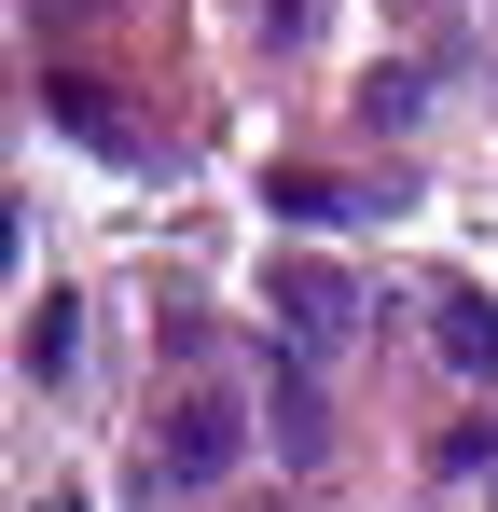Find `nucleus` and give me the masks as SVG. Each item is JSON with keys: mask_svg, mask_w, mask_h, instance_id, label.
<instances>
[{"mask_svg": "<svg viewBox=\"0 0 498 512\" xmlns=\"http://www.w3.org/2000/svg\"><path fill=\"white\" fill-rule=\"evenodd\" d=\"M70 360H83V305L56 291V305L28 319V374H42V388H70Z\"/></svg>", "mask_w": 498, "mask_h": 512, "instance_id": "39448f33", "label": "nucleus"}, {"mask_svg": "<svg viewBox=\"0 0 498 512\" xmlns=\"http://www.w3.org/2000/svg\"><path fill=\"white\" fill-rule=\"evenodd\" d=\"M263 305L305 360H346L360 346V263H263Z\"/></svg>", "mask_w": 498, "mask_h": 512, "instance_id": "f03ea898", "label": "nucleus"}, {"mask_svg": "<svg viewBox=\"0 0 498 512\" xmlns=\"http://www.w3.org/2000/svg\"><path fill=\"white\" fill-rule=\"evenodd\" d=\"M429 333H443V360H457V388H498V305L471 291V277L429 291Z\"/></svg>", "mask_w": 498, "mask_h": 512, "instance_id": "20e7f679", "label": "nucleus"}, {"mask_svg": "<svg viewBox=\"0 0 498 512\" xmlns=\"http://www.w3.org/2000/svg\"><path fill=\"white\" fill-rule=\"evenodd\" d=\"M236 443H249L236 388H166L153 429H139V499H208V485L236 471Z\"/></svg>", "mask_w": 498, "mask_h": 512, "instance_id": "f257e3e1", "label": "nucleus"}, {"mask_svg": "<svg viewBox=\"0 0 498 512\" xmlns=\"http://www.w3.org/2000/svg\"><path fill=\"white\" fill-rule=\"evenodd\" d=\"M498 471V429H443V485H485Z\"/></svg>", "mask_w": 498, "mask_h": 512, "instance_id": "423d86ee", "label": "nucleus"}, {"mask_svg": "<svg viewBox=\"0 0 498 512\" xmlns=\"http://www.w3.org/2000/svg\"><path fill=\"white\" fill-rule=\"evenodd\" d=\"M263 429H277V457H291V471H319V457H332V402H319V360H305L291 333L263 346Z\"/></svg>", "mask_w": 498, "mask_h": 512, "instance_id": "7ed1b4c3", "label": "nucleus"}]
</instances>
